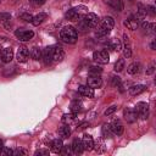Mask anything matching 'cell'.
Returning a JSON list of instances; mask_svg holds the SVG:
<instances>
[{
	"instance_id": "cell-1",
	"label": "cell",
	"mask_w": 156,
	"mask_h": 156,
	"mask_svg": "<svg viewBox=\"0 0 156 156\" xmlns=\"http://www.w3.org/2000/svg\"><path fill=\"white\" fill-rule=\"evenodd\" d=\"M115 26V21L111 16H105L98 24L96 27V37H105L107 35L111 29L113 28Z\"/></svg>"
},
{
	"instance_id": "cell-2",
	"label": "cell",
	"mask_w": 156,
	"mask_h": 156,
	"mask_svg": "<svg viewBox=\"0 0 156 156\" xmlns=\"http://www.w3.org/2000/svg\"><path fill=\"white\" fill-rule=\"evenodd\" d=\"M60 38H61L65 43H67V44H74V43L77 41V39H78V33H77V30H76L74 27H72V26H66V27H63V28L61 29V32H60Z\"/></svg>"
},
{
	"instance_id": "cell-3",
	"label": "cell",
	"mask_w": 156,
	"mask_h": 156,
	"mask_svg": "<svg viewBox=\"0 0 156 156\" xmlns=\"http://www.w3.org/2000/svg\"><path fill=\"white\" fill-rule=\"evenodd\" d=\"M82 21L85 23V26L88 28H96L99 22H100L99 17L95 13H88V12L82 16Z\"/></svg>"
},
{
	"instance_id": "cell-4",
	"label": "cell",
	"mask_w": 156,
	"mask_h": 156,
	"mask_svg": "<svg viewBox=\"0 0 156 156\" xmlns=\"http://www.w3.org/2000/svg\"><path fill=\"white\" fill-rule=\"evenodd\" d=\"M93 58H94V61H96L100 65H106L110 61V55H108L107 50H99V51H94Z\"/></svg>"
},
{
	"instance_id": "cell-5",
	"label": "cell",
	"mask_w": 156,
	"mask_h": 156,
	"mask_svg": "<svg viewBox=\"0 0 156 156\" xmlns=\"http://www.w3.org/2000/svg\"><path fill=\"white\" fill-rule=\"evenodd\" d=\"M134 110L138 113V117H140L141 119H147L149 117V104L147 102H138L136 106L134 107Z\"/></svg>"
},
{
	"instance_id": "cell-6",
	"label": "cell",
	"mask_w": 156,
	"mask_h": 156,
	"mask_svg": "<svg viewBox=\"0 0 156 156\" xmlns=\"http://www.w3.org/2000/svg\"><path fill=\"white\" fill-rule=\"evenodd\" d=\"M15 35H16V38H17L18 40H21V41H29V40L34 37V32H33V30H29V29H23V28H21V29H17V30L15 32Z\"/></svg>"
},
{
	"instance_id": "cell-7",
	"label": "cell",
	"mask_w": 156,
	"mask_h": 156,
	"mask_svg": "<svg viewBox=\"0 0 156 156\" xmlns=\"http://www.w3.org/2000/svg\"><path fill=\"white\" fill-rule=\"evenodd\" d=\"M16 58L21 63L27 62L28 58H29V50H28V48L27 46H20L18 50H17V54H16Z\"/></svg>"
},
{
	"instance_id": "cell-8",
	"label": "cell",
	"mask_w": 156,
	"mask_h": 156,
	"mask_svg": "<svg viewBox=\"0 0 156 156\" xmlns=\"http://www.w3.org/2000/svg\"><path fill=\"white\" fill-rule=\"evenodd\" d=\"M123 115H124V119L128 123H134L138 119V113L134 108H126L123 111Z\"/></svg>"
},
{
	"instance_id": "cell-9",
	"label": "cell",
	"mask_w": 156,
	"mask_h": 156,
	"mask_svg": "<svg viewBox=\"0 0 156 156\" xmlns=\"http://www.w3.org/2000/svg\"><path fill=\"white\" fill-rule=\"evenodd\" d=\"M1 61L5 63H9L13 58V50L11 48H4L1 50Z\"/></svg>"
},
{
	"instance_id": "cell-10",
	"label": "cell",
	"mask_w": 156,
	"mask_h": 156,
	"mask_svg": "<svg viewBox=\"0 0 156 156\" xmlns=\"http://www.w3.org/2000/svg\"><path fill=\"white\" fill-rule=\"evenodd\" d=\"M88 85L93 89L95 88H100L102 85V79L100 76H89L88 78Z\"/></svg>"
},
{
	"instance_id": "cell-11",
	"label": "cell",
	"mask_w": 156,
	"mask_h": 156,
	"mask_svg": "<svg viewBox=\"0 0 156 156\" xmlns=\"http://www.w3.org/2000/svg\"><path fill=\"white\" fill-rule=\"evenodd\" d=\"M78 93L82 95V96H85V98H94V89L90 88L89 85H79L78 88Z\"/></svg>"
},
{
	"instance_id": "cell-12",
	"label": "cell",
	"mask_w": 156,
	"mask_h": 156,
	"mask_svg": "<svg viewBox=\"0 0 156 156\" xmlns=\"http://www.w3.org/2000/svg\"><path fill=\"white\" fill-rule=\"evenodd\" d=\"M123 39H124V45H123V56L126 58H129L132 56V46H130V41H129V38L127 34L123 35Z\"/></svg>"
},
{
	"instance_id": "cell-13",
	"label": "cell",
	"mask_w": 156,
	"mask_h": 156,
	"mask_svg": "<svg viewBox=\"0 0 156 156\" xmlns=\"http://www.w3.org/2000/svg\"><path fill=\"white\" fill-rule=\"evenodd\" d=\"M65 58V51L62 48H52V61L61 62Z\"/></svg>"
},
{
	"instance_id": "cell-14",
	"label": "cell",
	"mask_w": 156,
	"mask_h": 156,
	"mask_svg": "<svg viewBox=\"0 0 156 156\" xmlns=\"http://www.w3.org/2000/svg\"><path fill=\"white\" fill-rule=\"evenodd\" d=\"M82 144H83L84 150H88V151L93 150V147H94V140H93L91 135H89V134H84L83 138H82Z\"/></svg>"
},
{
	"instance_id": "cell-15",
	"label": "cell",
	"mask_w": 156,
	"mask_h": 156,
	"mask_svg": "<svg viewBox=\"0 0 156 156\" xmlns=\"http://www.w3.org/2000/svg\"><path fill=\"white\" fill-rule=\"evenodd\" d=\"M71 149H72V152L78 155V154H82L84 151V147H83V144H82V139H74L72 145H71Z\"/></svg>"
},
{
	"instance_id": "cell-16",
	"label": "cell",
	"mask_w": 156,
	"mask_h": 156,
	"mask_svg": "<svg viewBox=\"0 0 156 156\" xmlns=\"http://www.w3.org/2000/svg\"><path fill=\"white\" fill-rule=\"evenodd\" d=\"M145 90H146V85H144V84H136V85H132L129 88V94L132 96H136V95L144 93Z\"/></svg>"
},
{
	"instance_id": "cell-17",
	"label": "cell",
	"mask_w": 156,
	"mask_h": 156,
	"mask_svg": "<svg viewBox=\"0 0 156 156\" xmlns=\"http://www.w3.org/2000/svg\"><path fill=\"white\" fill-rule=\"evenodd\" d=\"M111 129H112V133L116 134V135H122L123 134V130H124V127L123 124L119 122V121H115L112 124H111Z\"/></svg>"
},
{
	"instance_id": "cell-18",
	"label": "cell",
	"mask_w": 156,
	"mask_h": 156,
	"mask_svg": "<svg viewBox=\"0 0 156 156\" xmlns=\"http://www.w3.org/2000/svg\"><path fill=\"white\" fill-rule=\"evenodd\" d=\"M107 5H108L110 7H112L113 10L119 11V12L124 9V4H123L122 0H108V1H107Z\"/></svg>"
},
{
	"instance_id": "cell-19",
	"label": "cell",
	"mask_w": 156,
	"mask_h": 156,
	"mask_svg": "<svg viewBox=\"0 0 156 156\" xmlns=\"http://www.w3.org/2000/svg\"><path fill=\"white\" fill-rule=\"evenodd\" d=\"M123 24H124L128 29H130V30H135V29L138 28V26H139V22H138L134 17H132V18L126 20V21L123 22Z\"/></svg>"
},
{
	"instance_id": "cell-20",
	"label": "cell",
	"mask_w": 156,
	"mask_h": 156,
	"mask_svg": "<svg viewBox=\"0 0 156 156\" xmlns=\"http://www.w3.org/2000/svg\"><path fill=\"white\" fill-rule=\"evenodd\" d=\"M62 146H63L62 140H61V139H55V140H52V143H51V151L55 152V154H58V152L61 151Z\"/></svg>"
},
{
	"instance_id": "cell-21",
	"label": "cell",
	"mask_w": 156,
	"mask_h": 156,
	"mask_svg": "<svg viewBox=\"0 0 156 156\" xmlns=\"http://www.w3.org/2000/svg\"><path fill=\"white\" fill-rule=\"evenodd\" d=\"M65 17H66V20H68V21H71V22H76V21H78V18H79L80 16L74 11V9H69V10L66 12Z\"/></svg>"
},
{
	"instance_id": "cell-22",
	"label": "cell",
	"mask_w": 156,
	"mask_h": 156,
	"mask_svg": "<svg viewBox=\"0 0 156 156\" xmlns=\"http://www.w3.org/2000/svg\"><path fill=\"white\" fill-rule=\"evenodd\" d=\"M45 61V63H50L52 61V48H46L44 51H43V56H41Z\"/></svg>"
},
{
	"instance_id": "cell-23",
	"label": "cell",
	"mask_w": 156,
	"mask_h": 156,
	"mask_svg": "<svg viewBox=\"0 0 156 156\" xmlns=\"http://www.w3.org/2000/svg\"><path fill=\"white\" fill-rule=\"evenodd\" d=\"M46 18V13H38V15H35V16H33V20H32V23H33V26H39V24H41L43 22H44V20Z\"/></svg>"
},
{
	"instance_id": "cell-24",
	"label": "cell",
	"mask_w": 156,
	"mask_h": 156,
	"mask_svg": "<svg viewBox=\"0 0 156 156\" xmlns=\"http://www.w3.org/2000/svg\"><path fill=\"white\" fill-rule=\"evenodd\" d=\"M139 71H140V63L139 62H133L127 67V72L129 74H136V73H139Z\"/></svg>"
},
{
	"instance_id": "cell-25",
	"label": "cell",
	"mask_w": 156,
	"mask_h": 156,
	"mask_svg": "<svg viewBox=\"0 0 156 156\" xmlns=\"http://www.w3.org/2000/svg\"><path fill=\"white\" fill-rule=\"evenodd\" d=\"M113 133H112V129H111V124H102V127H101V135L104 136V138H111V135H112Z\"/></svg>"
},
{
	"instance_id": "cell-26",
	"label": "cell",
	"mask_w": 156,
	"mask_h": 156,
	"mask_svg": "<svg viewBox=\"0 0 156 156\" xmlns=\"http://www.w3.org/2000/svg\"><path fill=\"white\" fill-rule=\"evenodd\" d=\"M58 134H60V136L63 138V139L68 138V136L71 135V128L68 127V124H65V126L60 127V129H58Z\"/></svg>"
},
{
	"instance_id": "cell-27",
	"label": "cell",
	"mask_w": 156,
	"mask_h": 156,
	"mask_svg": "<svg viewBox=\"0 0 156 156\" xmlns=\"http://www.w3.org/2000/svg\"><path fill=\"white\" fill-rule=\"evenodd\" d=\"M29 55L32 56V58H34L35 61H38V60H40L41 58V56H43V51H41V49H39V48H33L32 49V51L29 52Z\"/></svg>"
},
{
	"instance_id": "cell-28",
	"label": "cell",
	"mask_w": 156,
	"mask_h": 156,
	"mask_svg": "<svg viewBox=\"0 0 156 156\" xmlns=\"http://www.w3.org/2000/svg\"><path fill=\"white\" fill-rule=\"evenodd\" d=\"M108 48H110V49H112V50H115V51H119V50L122 49V44H121V41H119L118 39L113 38V39H111Z\"/></svg>"
},
{
	"instance_id": "cell-29",
	"label": "cell",
	"mask_w": 156,
	"mask_h": 156,
	"mask_svg": "<svg viewBox=\"0 0 156 156\" xmlns=\"http://www.w3.org/2000/svg\"><path fill=\"white\" fill-rule=\"evenodd\" d=\"M98 154H102V152H105V150H106V146H105V144L101 141V140H98L96 143L94 141V147H93Z\"/></svg>"
},
{
	"instance_id": "cell-30",
	"label": "cell",
	"mask_w": 156,
	"mask_h": 156,
	"mask_svg": "<svg viewBox=\"0 0 156 156\" xmlns=\"http://www.w3.org/2000/svg\"><path fill=\"white\" fill-rule=\"evenodd\" d=\"M62 122L65 123V124H69V123H72L74 119H76V115L72 112V113H65L63 116H62Z\"/></svg>"
},
{
	"instance_id": "cell-31",
	"label": "cell",
	"mask_w": 156,
	"mask_h": 156,
	"mask_svg": "<svg viewBox=\"0 0 156 156\" xmlns=\"http://www.w3.org/2000/svg\"><path fill=\"white\" fill-rule=\"evenodd\" d=\"M141 27H143V29H144L146 33H154V30H155V23H150V22H143Z\"/></svg>"
},
{
	"instance_id": "cell-32",
	"label": "cell",
	"mask_w": 156,
	"mask_h": 156,
	"mask_svg": "<svg viewBox=\"0 0 156 156\" xmlns=\"http://www.w3.org/2000/svg\"><path fill=\"white\" fill-rule=\"evenodd\" d=\"M123 68H124V58L117 60L115 63V67H113L115 72H121V71H123Z\"/></svg>"
},
{
	"instance_id": "cell-33",
	"label": "cell",
	"mask_w": 156,
	"mask_h": 156,
	"mask_svg": "<svg viewBox=\"0 0 156 156\" xmlns=\"http://www.w3.org/2000/svg\"><path fill=\"white\" fill-rule=\"evenodd\" d=\"M102 72V68H100L99 66H91L89 68V74L90 76H100Z\"/></svg>"
},
{
	"instance_id": "cell-34",
	"label": "cell",
	"mask_w": 156,
	"mask_h": 156,
	"mask_svg": "<svg viewBox=\"0 0 156 156\" xmlns=\"http://www.w3.org/2000/svg\"><path fill=\"white\" fill-rule=\"evenodd\" d=\"M80 107H82V104L78 102L77 100H74V101L71 102V111H72L73 113H77L78 111H80Z\"/></svg>"
},
{
	"instance_id": "cell-35",
	"label": "cell",
	"mask_w": 156,
	"mask_h": 156,
	"mask_svg": "<svg viewBox=\"0 0 156 156\" xmlns=\"http://www.w3.org/2000/svg\"><path fill=\"white\" fill-rule=\"evenodd\" d=\"M73 9H74V11H76L79 16L85 15V13H87V11H88L87 6H84V5H79V6H76V7H73Z\"/></svg>"
},
{
	"instance_id": "cell-36",
	"label": "cell",
	"mask_w": 156,
	"mask_h": 156,
	"mask_svg": "<svg viewBox=\"0 0 156 156\" xmlns=\"http://www.w3.org/2000/svg\"><path fill=\"white\" fill-rule=\"evenodd\" d=\"M20 18H21L22 21H24V22H32L33 16H32L29 12H24V13H22V15L20 16Z\"/></svg>"
},
{
	"instance_id": "cell-37",
	"label": "cell",
	"mask_w": 156,
	"mask_h": 156,
	"mask_svg": "<svg viewBox=\"0 0 156 156\" xmlns=\"http://www.w3.org/2000/svg\"><path fill=\"white\" fill-rule=\"evenodd\" d=\"M116 110H117V106H116V105H112V106H110V107H107V108L105 110L104 115H105V116H111L112 113L116 112Z\"/></svg>"
},
{
	"instance_id": "cell-38",
	"label": "cell",
	"mask_w": 156,
	"mask_h": 156,
	"mask_svg": "<svg viewBox=\"0 0 156 156\" xmlns=\"http://www.w3.org/2000/svg\"><path fill=\"white\" fill-rule=\"evenodd\" d=\"M121 84V78L118 76H112L111 77V85L112 87H118Z\"/></svg>"
},
{
	"instance_id": "cell-39",
	"label": "cell",
	"mask_w": 156,
	"mask_h": 156,
	"mask_svg": "<svg viewBox=\"0 0 156 156\" xmlns=\"http://www.w3.org/2000/svg\"><path fill=\"white\" fill-rule=\"evenodd\" d=\"M145 10H146V15H149V16H151V17H154V16L156 15V10H155V7H154L152 5L145 7Z\"/></svg>"
},
{
	"instance_id": "cell-40",
	"label": "cell",
	"mask_w": 156,
	"mask_h": 156,
	"mask_svg": "<svg viewBox=\"0 0 156 156\" xmlns=\"http://www.w3.org/2000/svg\"><path fill=\"white\" fill-rule=\"evenodd\" d=\"M11 20V15L7 13V12H1L0 13V22H6V21H10Z\"/></svg>"
},
{
	"instance_id": "cell-41",
	"label": "cell",
	"mask_w": 156,
	"mask_h": 156,
	"mask_svg": "<svg viewBox=\"0 0 156 156\" xmlns=\"http://www.w3.org/2000/svg\"><path fill=\"white\" fill-rule=\"evenodd\" d=\"M0 155H6V156H10V155H13V150L9 149V147H2L1 151H0Z\"/></svg>"
},
{
	"instance_id": "cell-42",
	"label": "cell",
	"mask_w": 156,
	"mask_h": 156,
	"mask_svg": "<svg viewBox=\"0 0 156 156\" xmlns=\"http://www.w3.org/2000/svg\"><path fill=\"white\" fill-rule=\"evenodd\" d=\"M71 151H72V149H71V146H67V145H63L60 152H61V154H63V155H69V154H71Z\"/></svg>"
},
{
	"instance_id": "cell-43",
	"label": "cell",
	"mask_w": 156,
	"mask_h": 156,
	"mask_svg": "<svg viewBox=\"0 0 156 156\" xmlns=\"http://www.w3.org/2000/svg\"><path fill=\"white\" fill-rule=\"evenodd\" d=\"M45 1H46V0H29V2H30L33 6H37V7H38V6H41Z\"/></svg>"
},
{
	"instance_id": "cell-44",
	"label": "cell",
	"mask_w": 156,
	"mask_h": 156,
	"mask_svg": "<svg viewBox=\"0 0 156 156\" xmlns=\"http://www.w3.org/2000/svg\"><path fill=\"white\" fill-rule=\"evenodd\" d=\"M49 152L50 151L46 150V149H40V150H37L34 155H44V156H46V155H49Z\"/></svg>"
},
{
	"instance_id": "cell-45",
	"label": "cell",
	"mask_w": 156,
	"mask_h": 156,
	"mask_svg": "<svg viewBox=\"0 0 156 156\" xmlns=\"http://www.w3.org/2000/svg\"><path fill=\"white\" fill-rule=\"evenodd\" d=\"M27 151L26 150H22V149H17V150H13V155H26Z\"/></svg>"
},
{
	"instance_id": "cell-46",
	"label": "cell",
	"mask_w": 156,
	"mask_h": 156,
	"mask_svg": "<svg viewBox=\"0 0 156 156\" xmlns=\"http://www.w3.org/2000/svg\"><path fill=\"white\" fill-rule=\"evenodd\" d=\"M154 69H155V68H154V65H151V66L149 67V69H146V74H151V73L154 72Z\"/></svg>"
},
{
	"instance_id": "cell-47",
	"label": "cell",
	"mask_w": 156,
	"mask_h": 156,
	"mask_svg": "<svg viewBox=\"0 0 156 156\" xmlns=\"http://www.w3.org/2000/svg\"><path fill=\"white\" fill-rule=\"evenodd\" d=\"M150 48H151L152 50H155V48H156V45H155V40H152V43L150 44Z\"/></svg>"
},
{
	"instance_id": "cell-48",
	"label": "cell",
	"mask_w": 156,
	"mask_h": 156,
	"mask_svg": "<svg viewBox=\"0 0 156 156\" xmlns=\"http://www.w3.org/2000/svg\"><path fill=\"white\" fill-rule=\"evenodd\" d=\"M2 147H4V145H2V141L0 140V151H1V149H2Z\"/></svg>"
},
{
	"instance_id": "cell-49",
	"label": "cell",
	"mask_w": 156,
	"mask_h": 156,
	"mask_svg": "<svg viewBox=\"0 0 156 156\" xmlns=\"http://www.w3.org/2000/svg\"><path fill=\"white\" fill-rule=\"evenodd\" d=\"M1 50H2V48H1V44H0V51H1Z\"/></svg>"
},
{
	"instance_id": "cell-50",
	"label": "cell",
	"mask_w": 156,
	"mask_h": 156,
	"mask_svg": "<svg viewBox=\"0 0 156 156\" xmlns=\"http://www.w3.org/2000/svg\"><path fill=\"white\" fill-rule=\"evenodd\" d=\"M0 62H2V61H1V56H0Z\"/></svg>"
},
{
	"instance_id": "cell-51",
	"label": "cell",
	"mask_w": 156,
	"mask_h": 156,
	"mask_svg": "<svg viewBox=\"0 0 156 156\" xmlns=\"http://www.w3.org/2000/svg\"><path fill=\"white\" fill-rule=\"evenodd\" d=\"M0 2H1V0H0Z\"/></svg>"
}]
</instances>
